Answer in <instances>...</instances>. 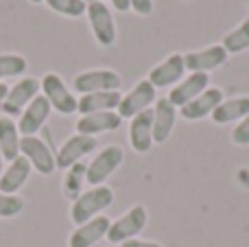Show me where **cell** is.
<instances>
[{"instance_id": "cell-1", "label": "cell", "mask_w": 249, "mask_h": 247, "mask_svg": "<svg viewBox=\"0 0 249 247\" xmlns=\"http://www.w3.org/2000/svg\"><path fill=\"white\" fill-rule=\"evenodd\" d=\"M114 204V191L109 186H92L90 191L81 193L74 199L72 208H70V219L77 226H83L86 221L99 217V212H103L105 208Z\"/></svg>"}, {"instance_id": "cell-2", "label": "cell", "mask_w": 249, "mask_h": 247, "mask_svg": "<svg viewBox=\"0 0 249 247\" xmlns=\"http://www.w3.org/2000/svg\"><path fill=\"white\" fill-rule=\"evenodd\" d=\"M20 156H24L29 160L31 169H35L39 175H53L57 169V162L51 147L42 138H37V136H22Z\"/></svg>"}, {"instance_id": "cell-3", "label": "cell", "mask_w": 249, "mask_h": 247, "mask_svg": "<svg viewBox=\"0 0 249 247\" xmlns=\"http://www.w3.org/2000/svg\"><path fill=\"white\" fill-rule=\"evenodd\" d=\"M39 88H42L44 96L48 99L51 107L59 114H74L77 112V99L74 94L68 90V86L64 83V79L55 72H48L42 77L39 81Z\"/></svg>"}, {"instance_id": "cell-4", "label": "cell", "mask_w": 249, "mask_h": 247, "mask_svg": "<svg viewBox=\"0 0 249 247\" xmlns=\"http://www.w3.org/2000/svg\"><path fill=\"white\" fill-rule=\"evenodd\" d=\"M144 226H146V210L142 206H133L121 219H116L109 226L107 239H109V243H124L129 239H136L144 230Z\"/></svg>"}, {"instance_id": "cell-5", "label": "cell", "mask_w": 249, "mask_h": 247, "mask_svg": "<svg viewBox=\"0 0 249 247\" xmlns=\"http://www.w3.org/2000/svg\"><path fill=\"white\" fill-rule=\"evenodd\" d=\"M39 81L35 77H24L20 79V81L16 83L13 88H9L7 90V96H4L2 101V112L7 114L9 118L16 116V114H22L24 112V107L31 103V101L35 99V96L39 94Z\"/></svg>"}, {"instance_id": "cell-6", "label": "cell", "mask_w": 249, "mask_h": 247, "mask_svg": "<svg viewBox=\"0 0 249 247\" xmlns=\"http://www.w3.org/2000/svg\"><path fill=\"white\" fill-rule=\"evenodd\" d=\"M74 90L79 94H92V92H112L123 86V79L114 70H86L74 77Z\"/></svg>"}, {"instance_id": "cell-7", "label": "cell", "mask_w": 249, "mask_h": 247, "mask_svg": "<svg viewBox=\"0 0 249 247\" xmlns=\"http://www.w3.org/2000/svg\"><path fill=\"white\" fill-rule=\"evenodd\" d=\"M123 158H124V153H123L121 147H116V144L105 147L103 151L88 164L86 179L92 184V186H101V184H103L105 179H107L109 175L123 164Z\"/></svg>"}, {"instance_id": "cell-8", "label": "cell", "mask_w": 249, "mask_h": 247, "mask_svg": "<svg viewBox=\"0 0 249 247\" xmlns=\"http://www.w3.org/2000/svg\"><path fill=\"white\" fill-rule=\"evenodd\" d=\"M86 13L96 42L101 46H112L116 42V22H114L109 7H105V2H92L88 4Z\"/></svg>"}, {"instance_id": "cell-9", "label": "cell", "mask_w": 249, "mask_h": 247, "mask_svg": "<svg viewBox=\"0 0 249 247\" xmlns=\"http://www.w3.org/2000/svg\"><path fill=\"white\" fill-rule=\"evenodd\" d=\"M96 149V138L94 136H83V134H74L66 140L59 147V153L55 156L57 169H66L68 171L72 164L81 162V158H86L88 153H92Z\"/></svg>"}, {"instance_id": "cell-10", "label": "cell", "mask_w": 249, "mask_h": 247, "mask_svg": "<svg viewBox=\"0 0 249 247\" xmlns=\"http://www.w3.org/2000/svg\"><path fill=\"white\" fill-rule=\"evenodd\" d=\"M155 101V88L149 83V79H142L133 86L129 94L123 96L121 105H118V116L121 118H133L136 114L149 109V105Z\"/></svg>"}, {"instance_id": "cell-11", "label": "cell", "mask_w": 249, "mask_h": 247, "mask_svg": "<svg viewBox=\"0 0 249 247\" xmlns=\"http://www.w3.org/2000/svg\"><path fill=\"white\" fill-rule=\"evenodd\" d=\"M48 114H51V103L44 94H37L20 114V121H18L20 136H35L48 121Z\"/></svg>"}, {"instance_id": "cell-12", "label": "cell", "mask_w": 249, "mask_h": 247, "mask_svg": "<svg viewBox=\"0 0 249 247\" xmlns=\"http://www.w3.org/2000/svg\"><path fill=\"white\" fill-rule=\"evenodd\" d=\"M228 61V51L221 44L216 46H208L203 51H193L184 55V66L190 72H210V70L219 68Z\"/></svg>"}, {"instance_id": "cell-13", "label": "cell", "mask_w": 249, "mask_h": 247, "mask_svg": "<svg viewBox=\"0 0 249 247\" xmlns=\"http://www.w3.org/2000/svg\"><path fill=\"white\" fill-rule=\"evenodd\" d=\"M208 83H210V77H208L206 72H190L188 77H184L173 88L166 99L171 101L175 107H184V105H188L193 99H197L201 92L208 90Z\"/></svg>"}, {"instance_id": "cell-14", "label": "cell", "mask_w": 249, "mask_h": 247, "mask_svg": "<svg viewBox=\"0 0 249 247\" xmlns=\"http://www.w3.org/2000/svg\"><path fill=\"white\" fill-rule=\"evenodd\" d=\"M129 142L136 153H146L153 147V109L136 114L129 123Z\"/></svg>"}, {"instance_id": "cell-15", "label": "cell", "mask_w": 249, "mask_h": 247, "mask_svg": "<svg viewBox=\"0 0 249 247\" xmlns=\"http://www.w3.org/2000/svg\"><path fill=\"white\" fill-rule=\"evenodd\" d=\"M186 72V66H184V55H171L158 64L155 68H151L149 72V83L153 88H168V86H175V83L181 81Z\"/></svg>"}, {"instance_id": "cell-16", "label": "cell", "mask_w": 249, "mask_h": 247, "mask_svg": "<svg viewBox=\"0 0 249 247\" xmlns=\"http://www.w3.org/2000/svg\"><path fill=\"white\" fill-rule=\"evenodd\" d=\"M112 226L107 217H94L90 221H86L83 226H79L77 230L70 234L68 245L70 247H92L94 243H99L103 236H107V230Z\"/></svg>"}, {"instance_id": "cell-17", "label": "cell", "mask_w": 249, "mask_h": 247, "mask_svg": "<svg viewBox=\"0 0 249 247\" xmlns=\"http://www.w3.org/2000/svg\"><path fill=\"white\" fill-rule=\"evenodd\" d=\"M123 118L118 116V112H94L86 114L77 121V134L83 136H96L105 134V131H116L121 127Z\"/></svg>"}, {"instance_id": "cell-18", "label": "cell", "mask_w": 249, "mask_h": 247, "mask_svg": "<svg viewBox=\"0 0 249 247\" xmlns=\"http://www.w3.org/2000/svg\"><path fill=\"white\" fill-rule=\"evenodd\" d=\"M221 101H223V90H219V88H208L197 99H193L188 105L181 107V116H184L186 121H201V118L210 116V114L214 112Z\"/></svg>"}, {"instance_id": "cell-19", "label": "cell", "mask_w": 249, "mask_h": 247, "mask_svg": "<svg viewBox=\"0 0 249 247\" xmlns=\"http://www.w3.org/2000/svg\"><path fill=\"white\" fill-rule=\"evenodd\" d=\"M123 101V94L118 90L112 92H92V94H83L77 101V112H81V116L94 112H114L118 109Z\"/></svg>"}, {"instance_id": "cell-20", "label": "cell", "mask_w": 249, "mask_h": 247, "mask_svg": "<svg viewBox=\"0 0 249 247\" xmlns=\"http://www.w3.org/2000/svg\"><path fill=\"white\" fill-rule=\"evenodd\" d=\"M31 175V164L24 156H18L13 162H9V166L2 171L0 175V193H7V195H16L22 186L26 184Z\"/></svg>"}, {"instance_id": "cell-21", "label": "cell", "mask_w": 249, "mask_h": 247, "mask_svg": "<svg viewBox=\"0 0 249 247\" xmlns=\"http://www.w3.org/2000/svg\"><path fill=\"white\" fill-rule=\"evenodd\" d=\"M177 107L168 99H160L153 109V142H166L175 127Z\"/></svg>"}, {"instance_id": "cell-22", "label": "cell", "mask_w": 249, "mask_h": 247, "mask_svg": "<svg viewBox=\"0 0 249 247\" xmlns=\"http://www.w3.org/2000/svg\"><path fill=\"white\" fill-rule=\"evenodd\" d=\"M247 114H249V96H238V99L221 101L210 116L216 125H228V123L234 121H243Z\"/></svg>"}, {"instance_id": "cell-23", "label": "cell", "mask_w": 249, "mask_h": 247, "mask_svg": "<svg viewBox=\"0 0 249 247\" xmlns=\"http://www.w3.org/2000/svg\"><path fill=\"white\" fill-rule=\"evenodd\" d=\"M20 131L9 116H0V151L7 162H13L20 156Z\"/></svg>"}, {"instance_id": "cell-24", "label": "cell", "mask_w": 249, "mask_h": 247, "mask_svg": "<svg viewBox=\"0 0 249 247\" xmlns=\"http://www.w3.org/2000/svg\"><path fill=\"white\" fill-rule=\"evenodd\" d=\"M221 46L228 51V55L230 53H232V55H238V53L247 51L249 48V18L245 22H241L236 29H232L228 35H225Z\"/></svg>"}, {"instance_id": "cell-25", "label": "cell", "mask_w": 249, "mask_h": 247, "mask_svg": "<svg viewBox=\"0 0 249 247\" xmlns=\"http://www.w3.org/2000/svg\"><path fill=\"white\" fill-rule=\"evenodd\" d=\"M29 64L22 55H16V53H4L0 55V81L9 77H22L26 72Z\"/></svg>"}, {"instance_id": "cell-26", "label": "cell", "mask_w": 249, "mask_h": 247, "mask_svg": "<svg viewBox=\"0 0 249 247\" xmlns=\"http://www.w3.org/2000/svg\"><path fill=\"white\" fill-rule=\"evenodd\" d=\"M86 173H88V166L81 164V162H77V164L70 166L68 173H66V179H64V193H66V197H70V199H77L79 193H81V184H83V179H86Z\"/></svg>"}, {"instance_id": "cell-27", "label": "cell", "mask_w": 249, "mask_h": 247, "mask_svg": "<svg viewBox=\"0 0 249 247\" xmlns=\"http://www.w3.org/2000/svg\"><path fill=\"white\" fill-rule=\"evenodd\" d=\"M53 11L61 13V16H68V18H79L86 13L88 4L81 2V0H44Z\"/></svg>"}, {"instance_id": "cell-28", "label": "cell", "mask_w": 249, "mask_h": 247, "mask_svg": "<svg viewBox=\"0 0 249 247\" xmlns=\"http://www.w3.org/2000/svg\"><path fill=\"white\" fill-rule=\"evenodd\" d=\"M24 210V199L20 195H7L0 193V219H11Z\"/></svg>"}, {"instance_id": "cell-29", "label": "cell", "mask_w": 249, "mask_h": 247, "mask_svg": "<svg viewBox=\"0 0 249 247\" xmlns=\"http://www.w3.org/2000/svg\"><path fill=\"white\" fill-rule=\"evenodd\" d=\"M232 140H234V144H238V147H247L249 144V114L234 127Z\"/></svg>"}, {"instance_id": "cell-30", "label": "cell", "mask_w": 249, "mask_h": 247, "mask_svg": "<svg viewBox=\"0 0 249 247\" xmlns=\"http://www.w3.org/2000/svg\"><path fill=\"white\" fill-rule=\"evenodd\" d=\"M129 4H131V9L136 13H140V16H149V13L153 11V0H129Z\"/></svg>"}, {"instance_id": "cell-31", "label": "cell", "mask_w": 249, "mask_h": 247, "mask_svg": "<svg viewBox=\"0 0 249 247\" xmlns=\"http://www.w3.org/2000/svg\"><path fill=\"white\" fill-rule=\"evenodd\" d=\"M121 247H162L160 243H155V241H140V239H129L121 243Z\"/></svg>"}, {"instance_id": "cell-32", "label": "cell", "mask_w": 249, "mask_h": 247, "mask_svg": "<svg viewBox=\"0 0 249 247\" xmlns=\"http://www.w3.org/2000/svg\"><path fill=\"white\" fill-rule=\"evenodd\" d=\"M112 4H114V9H116V11H121V13H124V11H129V9H131L129 0H112Z\"/></svg>"}, {"instance_id": "cell-33", "label": "cell", "mask_w": 249, "mask_h": 247, "mask_svg": "<svg viewBox=\"0 0 249 247\" xmlns=\"http://www.w3.org/2000/svg\"><path fill=\"white\" fill-rule=\"evenodd\" d=\"M2 166H4V158H2V151H0V175H2Z\"/></svg>"}, {"instance_id": "cell-34", "label": "cell", "mask_w": 249, "mask_h": 247, "mask_svg": "<svg viewBox=\"0 0 249 247\" xmlns=\"http://www.w3.org/2000/svg\"><path fill=\"white\" fill-rule=\"evenodd\" d=\"M81 2H86V4H92V2H103V0H81Z\"/></svg>"}, {"instance_id": "cell-35", "label": "cell", "mask_w": 249, "mask_h": 247, "mask_svg": "<svg viewBox=\"0 0 249 247\" xmlns=\"http://www.w3.org/2000/svg\"><path fill=\"white\" fill-rule=\"evenodd\" d=\"M31 2H35V4H39V2H44V0H31Z\"/></svg>"}]
</instances>
